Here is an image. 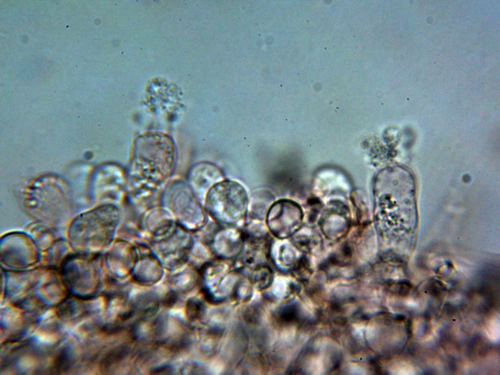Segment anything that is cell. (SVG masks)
<instances>
[{
	"label": "cell",
	"instance_id": "obj_4",
	"mask_svg": "<svg viewBox=\"0 0 500 375\" xmlns=\"http://www.w3.org/2000/svg\"><path fill=\"white\" fill-rule=\"evenodd\" d=\"M301 219L299 207L288 200H281L274 203L266 217L269 230L280 239L293 234L299 228Z\"/></svg>",
	"mask_w": 500,
	"mask_h": 375
},
{
	"label": "cell",
	"instance_id": "obj_2",
	"mask_svg": "<svg viewBox=\"0 0 500 375\" xmlns=\"http://www.w3.org/2000/svg\"><path fill=\"white\" fill-rule=\"evenodd\" d=\"M248 198L244 188L230 180L217 183L207 194L206 207L212 217L228 227L237 225L245 218Z\"/></svg>",
	"mask_w": 500,
	"mask_h": 375
},
{
	"label": "cell",
	"instance_id": "obj_8",
	"mask_svg": "<svg viewBox=\"0 0 500 375\" xmlns=\"http://www.w3.org/2000/svg\"><path fill=\"white\" fill-rule=\"evenodd\" d=\"M139 259L137 268L134 269V278L141 282H152L157 281L162 273L158 260L154 256L146 255ZM134 267V268H135Z\"/></svg>",
	"mask_w": 500,
	"mask_h": 375
},
{
	"label": "cell",
	"instance_id": "obj_11",
	"mask_svg": "<svg viewBox=\"0 0 500 375\" xmlns=\"http://www.w3.org/2000/svg\"><path fill=\"white\" fill-rule=\"evenodd\" d=\"M177 299V295L174 292L168 293L164 300V304L166 306H170L175 304Z\"/></svg>",
	"mask_w": 500,
	"mask_h": 375
},
{
	"label": "cell",
	"instance_id": "obj_3",
	"mask_svg": "<svg viewBox=\"0 0 500 375\" xmlns=\"http://www.w3.org/2000/svg\"><path fill=\"white\" fill-rule=\"evenodd\" d=\"M39 257L37 245L27 234L12 232L1 238L0 260L5 266L23 268L34 264Z\"/></svg>",
	"mask_w": 500,
	"mask_h": 375
},
{
	"label": "cell",
	"instance_id": "obj_9",
	"mask_svg": "<svg viewBox=\"0 0 500 375\" xmlns=\"http://www.w3.org/2000/svg\"><path fill=\"white\" fill-rule=\"evenodd\" d=\"M251 281L258 287L266 288L271 285L273 280V273L270 268L265 265H259L251 274Z\"/></svg>",
	"mask_w": 500,
	"mask_h": 375
},
{
	"label": "cell",
	"instance_id": "obj_10",
	"mask_svg": "<svg viewBox=\"0 0 500 375\" xmlns=\"http://www.w3.org/2000/svg\"><path fill=\"white\" fill-rule=\"evenodd\" d=\"M202 302L196 298L190 299L186 305V313L190 319L195 320L202 316L204 312Z\"/></svg>",
	"mask_w": 500,
	"mask_h": 375
},
{
	"label": "cell",
	"instance_id": "obj_5",
	"mask_svg": "<svg viewBox=\"0 0 500 375\" xmlns=\"http://www.w3.org/2000/svg\"><path fill=\"white\" fill-rule=\"evenodd\" d=\"M167 233V238L163 235L158 237L162 239H156L154 243H157V252L166 265L174 267L186 261L191 248V240L183 230L176 229L169 235Z\"/></svg>",
	"mask_w": 500,
	"mask_h": 375
},
{
	"label": "cell",
	"instance_id": "obj_7",
	"mask_svg": "<svg viewBox=\"0 0 500 375\" xmlns=\"http://www.w3.org/2000/svg\"><path fill=\"white\" fill-rule=\"evenodd\" d=\"M273 196L265 190L253 192L248 200V208L250 215L254 219L262 220L266 218L267 214L274 203Z\"/></svg>",
	"mask_w": 500,
	"mask_h": 375
},
{
	"label": "cell",
	"instance_id": "obj_1",
	"mask_svg": "<svg viewBox=\"0 0 500 375\" xmlns=\"http://www.w3.org/2000/svg\"><path fill=\"white\" fill-rule=\"evenodd\" d=\"M119 219L112 205L100 206L77 216L70 223L68 238L78 253L97 254L112 241Z\"/></svg>",
	"mask_w": 500,
	"mask_h": 375
},
{
	"label": "cell",
	"instance_id": "obj_6",
	"mask_svg": "<svg viewBox=\"0 0 500 375\" xmlns=\"http://www.w3.org/2000/svg\"><path fill=\"white\" fill-rule=\"evenodd\" d=\"M211 241L212 250L218 256L232 257L243 250L244 233L232 227L218 231Z\"/></svg>",
	"mask_w": 500,
	"mask_h": 375
}]
</instances>
